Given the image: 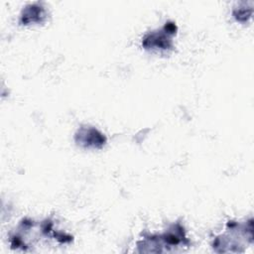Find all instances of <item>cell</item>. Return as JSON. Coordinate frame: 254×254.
Segmentation results:
<instances>
[{
    "label": "cell",
    "mask_w": 254,
    "mask_h": 254,
    "mask_svg": "<svg viewBox=\"0 0 254 254\" xmlns=\"http://www.w3.org/2000/svg\"><path fill=\"white\" fill-rule=\"evenodd\" d=\"M45 9L37 4H31L25 7L22 11V15L20 18V23L24 25H28L31 23H41L43 19L46 17Z\"/></svg>",
    "instance_id": "obj_3"
},
{
    "label": "cell",
    "mask_w": 254,
    "mask_h": 254,
    "mask_svg": "<svg viewBox=\"0 0 254 254\" xmlns=\"http://www.w3.org/2000/svg\"><path fill=\"white\" fill-rule=\"evenodd\" d=\"M233 15L235 19L239 22H246L252 15V8L239 7L233 10Z\"/></svg>",
    "instance_id": "obj_4"
},
{
    "label": "cell",
    "mask_w": 254,
    "mask_h": 254,
    "mask_svg": "<svg viewBox=\"0 0 254 254\" xmlns=\"http://www.w3.org/2000/svg\"><path fill=\"white\" fill-rule=\"evenodd\" d=\"M176 25L174 23H168L161 30L147 34L142 40V46L146 50H171L173 48L172 36L176 34Z\"/></svg>",
    "instance_id": "obj_1"
},
{
    "label": "cell",
    "mask_w": 254,
    "mask_h": 254,
    "mask_svg": "<svg viewBox=\"0 0 254 254\" xmlns=\"http://www.w3.org/2000/svg\"><path fill=\"white\" fill-rule=\"evenodd\" d=\"M74 141L76 145L88 149H100L106 144V137L94 127L82 126L75 135Z\"/></svg>",
    "instance_id": "obj_2"
}]
</instances>
